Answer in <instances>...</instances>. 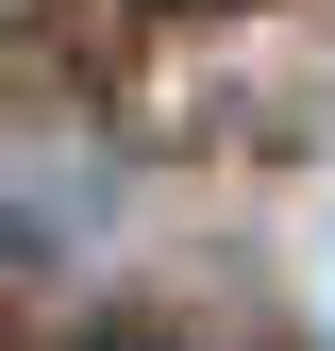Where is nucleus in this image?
<instances>
[{
    "label": "nucleus",
    "instance_id": "nucleus-1",
    "mask_svg": "<svg viewBox=\"0 0 335 351\" xmlns=\"http://www.w3.org/2000/svg\"><path fill=\"white\" fill-rule=\"evenodd\" d=\"M101 351H168V335H101Z\"/></svg>",
    "mask_w": 335,
    "mask_h": 351
}]
</instances>
